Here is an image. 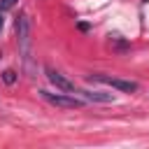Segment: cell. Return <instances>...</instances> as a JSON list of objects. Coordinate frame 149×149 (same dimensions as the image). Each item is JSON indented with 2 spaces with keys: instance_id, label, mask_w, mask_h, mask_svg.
Returning <instances> with one entry per match:
<instances>
[{
  "instance_id": "obj_1",
  "label": "cell",
  "mask_w": 149,
  "mask_h": 149,
  "mask_svg": "<svg viewBox=\"0 0 149 149\" xmlns=\"http://www.w3.org/2000/svg\"><path fill=\"white\" fill-rule=\"evenodd\" d=\"M40 95L47 100V102H51V105H56V107H63V109H74V107H81L84 105V98H77L74 93H51V91H40Z\"/></svg>"
},
{
  "instance_id": "obj_2",
  "label": "cell",
  "mask_w": 149,
  "mask_h": 149,
  "mask_svg": "<svg viewBox=\"0 0 149 149\" xmlns=\"http://www.w3.org/2000/svg\"><path fill=\"white\" fill-rule=\"evenodd\" d=\"M88 79H91V81L107 84V86L119 88V91H123V93H135V91L140 88V86H137V81H130V79H119V77H109V74H100V72L88 74Z\"/></svg>"
},
{
  "instance_id": "obj_3",
  "label": "cell",
  "mask_w": 149,
  "mask_h": 149,
  "mask_svg": "<svg viewBox=\"0 0 149 149\" xmlns=\"http://www.w3.org/2000/svg\"><path fill=\"white\" fill-rule=\"evenodd\" d=\"M16 35H19V47L23 54V61L28 63V42H30V16L23 12L16 19Z\"/></svg>"
},
{
  "instance_id": "obj_4",
  "label": "cell",
  "mask_w": 149,
  "mask_h": 149,
  "mask_svg": "<svg viewBox=\"0 0 149 149\" xmlns=\"http://www.w3.org/2000/svg\"><path fill=\"white\" fill-rule=\"evenodd\" d=\"M44 72H47L49 81H51V84H54L58 91H65V93H74V95L79 93V88L74 86V81H70V79H68L65 74H61L58 70H54V68H49V65H47V68H44Z\"/></svg>"
},
{
  "instance_id": "obj_5",
  "label": "cell",
  "mask_w": 149,
  "mask_h": 149,
  "mask_svg": "<svg viewBox=\"0 0 149 149\" xmlns=\"http://www.w3.org/2000/svg\"><path fill=\"white\" fill-rule=\"evenodd\" d=\"M77 95H81L84 100H93V102H109L112 100L109 93H100V91H79Z\"/></svg>"
},
{
  "instance_id": "obj_6",
  "label": "cell",
  "mask_w": 149,
  "mask_h": 149,
  "mask_svg": "<svg viewBox=\"0 0 149 149\" xmlns=\"http://www.w3.org/2000/svg\"><path fill=\"white\" fill-rule=\"evenodd\" d=\"M2 81H5V84H14V81H16V72H14V70H5V72H2Z\"/></svg>"
},
{
  "instance_id": "obj_7",
  "label": "cell",
  "mask_w": 149,
  "mask_h": 149,
  "mask_svg": "<svg viewBox=\"0 0 149 149\" xmlns=\"http://www.w3.org/2000/svg\"><path fill=\"white\" fill-rule=\"evenodd\" d=\"M16 2H19V0H0V12H7V9H12Z\"/></svg>"
},
{
  "instance_id": "obj_8",
  "label": "cell",
  "mask_w": 149,
  "mask_h": 149,
  "mask_svg": "<svg viewBox=\"0 0 149 149\" xmlns=\"http://www.w3.org/2000/svg\"><path fill=\"white\" fill-rule=\"evenodd\" d=\"M5 12H0V30H2V23H5V16H2Z\"/></svg>"
}]
</instances>
